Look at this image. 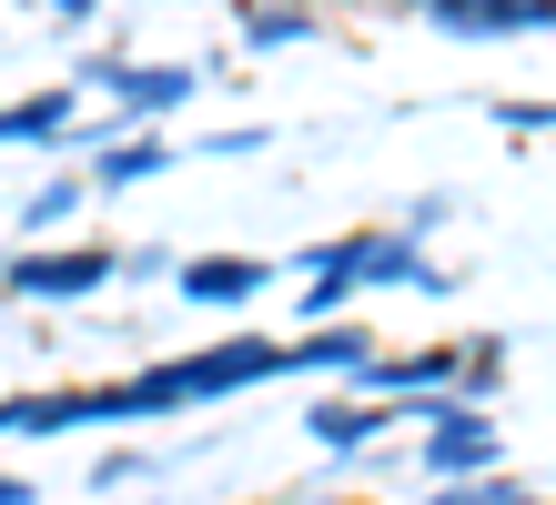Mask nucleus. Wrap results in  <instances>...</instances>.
Segmentation results:
<instances>
[{"label":"nucleus","instance_id":"f257e3e1","mask_svg":"<svg viewBox=\"0 0 556 505\" xmlns=\"http://www.w3.org/2000/svg\"><path fill=\"white\" fill-rule=\"evenodd\" d=\"M375 274L425 283V263H415V243H334V253L314 263V314H334V303H344L354 283H375Z\"/></svg>","mask_w":556,"mask_h":505},{"label":"nucleus","instance_id":"f03ea898","mask_svg":"<svg viewBox=\"0 0 556 505\" xmlns=\"http://www.w3.org/2000/svg\"><path fill=\"white\" fill-rule=\"evenodd\" d=\"M485 455H496V425L485 415H435L425 425V465H435V476H476Z\"/></svg>","mask_w":556,"mask_h":505},{"label":"nucleus","instance_id":"7ed1b4c3","mask_svg":"<svg viewBox=\"0 0 556 505\" xmlns=\"http://www.w3.org/2000/svg\"><path fill=\"white\" fill-rule=\"evenodd\" d=\"M102 274H112L102 253H21V263H11V283H21V293H91Z\"/></svg>","mask_w":556,"mask_h":505},{"label":"nucleus","instance_id":"20e7f679","mask_svg":"<svg viewBox=\"0 0 556 505\" xmlns=\"http://www.w3.org/2000/svg\"><path fill=\"white\" fill-rule=\"evenodd\" d=\"M516 21H556V0H445V30H516Z\"/></svg>","mask_w":556,"mask_h":505},{"label":"nucleus","instance_id":"39448f33","mask_svg":"<svg viewBox=\"0 0 556 505\" xmlns=\"http://www.w3.org/2000/svg\"><path fill=\"white\" fill-rule=\"evenodd\" d=\"M253 283H264V263H233V253H213V263H192V274H182L192 303H243Z\"/></svg>","mask_w":556,"mask_h":505},{"label":"nucleus","instance_id":"423d86ee","mask_svg":"<svg viewBox=\"0 0 556 505\" xmlns=\"http://www.w3.org/2000/svg\"><path fill=\"white\" fill-rule=\"evenodd\" d=\"M61 112H72V101H61V91H41V101H21V112H11V142H30V131H61Z\"/></svg>","mask_w":556,"mask_h":505},{"label":"nucleus","instance_id":"0eeeda50","mask_svg":"<svg viewBox=\"0 0 556 505\" xmlns=\"http://www.w3.org/2000/svg\"><path fill=\"white\" fill-rule=\"evenodd\" d=\"M314 434H324V445H354V434H375V415H354V404H324Z\"/></svg>","mask_w":556,"mask_h":505},{"label":"nucleus","instance_id":"6e6552de","mask_svg":"<svg viewBox=\"0 0 556 505\" xmlns=\"http://www.w3.org/2000/svg\"><path fill=\"white\" fill-rule=\"evenodd\" d=\"M122 91H132V101H182L192 81H182V72H132V81H122Z\"/></svg>","mask_w":556,"mask_h":505},{"label":"nucleus","instance_id":"1a4fd4ad","mask_svg":"<svg viewBox=\"0 0 556 505\" xmlns=\"http://www.w3.org/2000/svg\"><path fill=\"white\" fill-rule=\"evenodd\" d=\"M435 505H506V495H435Z\"/></svg>","mask_w":556,"mask_h":505}]
</instances>
